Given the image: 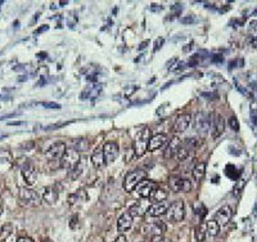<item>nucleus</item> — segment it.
<instances>
[{"mask_svg":"<svg viewBox=\"0 0 257 242\" xmlns=\"http://www.w3.org/2000/svg\"><path fill=\"white\" fill-rule=\"evenodd\" d=\"M150 138H152V132H150L149 128L141 129L140 132L136 134L132 146H134V152L138 157L144 156L145 152L148 151V144H149Z\"/></svg>","mask_w":257,"mask_h":242,"instance_id":"f257e3e1","label":"nucleus"},{"mask_svg":"<svg viewBox=\"0 0 257 242\" xmlns=\"http://www.w3.org/2000/svg\"><path fill=\"white\" fill-rule=\"evenodd\" d=\"M213 117L215 115L211 112H197L196 117H194V126H196L197 132L202 135L210 133L212 130Z\"/></svg>","mask_w":257,"mask_h":242,"instance_id":"f03ea898","label":"nucleus"},{"mask_svg":"<svg viewBox=\"0 0 257 242\" xmlns=\"http://www.w3.org/2000/svg\"><path fill=\"white\" fill-rule=\"evenodd\" d=\"M199 144H201V142H199L197 138H187V139H184L181 142V144H180L178 152H176V154H175L176 160H178L179 162H184L185 160L190 157V153L194 152L199 147Z\"/></svg>","mask_w":257,"mask_h":242,"instance_id":"7ed1b4c3","label":"nucleus"},{"mask_svg":"<svg viewBox=\"0 0 257 242\" xmlns=\"http://www.w3.org/2000/svg\"><path fill=\"white\" fill-rule=\"evenodd\" d=\"M147 178V171L141 170V169H135V170L128 171L125 179H123V188L126 192H132L135 189V187L139 184L141 180H144Z\"/></svg>","mask_w":257,"mask_h":242,"instance_id":"20e7f679","label":"nucleus"},{"mask_svg":"<svg viewBox=\"0 0 257 242\" xmlns=\"http://www.w3.org/2000/svg\"><path fill=\"white\" fill-rule=\"evenodd\" d=\"M166 216H167V220L174 221V223H178V221H181L185 216V205L183 200H175L170 204L167 211H166Z\"/></svg>","mask_w":257,"mask_h":242,"instance_id":"39448f33","label":"nucleus"},{"mask_svg":"<svg viewBox=\"0 0 257 242\" xmlns=\"http://www.w3.org/2000/svg\"><path fill=\"white\" fill-rule=\"evenodd\" d=\"M80 160H81L80 153L76 151L75 148H70V149H66L64 154L59 160V165L62 169H64V170L71 171L80 164Z\"/></svg>","mask_w":257,"mask_h":242,"instance_id":"423d86ee","label":"nucleus"},{"mask_svg":"<svg viewBox=\"0 0 257 242\" xmlns=\"http://www.w3.org/2000/svg\"><path fill=\"white\" fill-rule=\"evenodd\" d=\"M40 196L31 188H21L20 191V202L26 207H35L40 205Z\"/></svg>","mask_w":257,"mask_h":242,"instance_id":"0eeeda50","label":"nucleus"},{"mask_svg":"<svg viewBox=\"0 0 257 242\" xmlns=\"http://www.w3.org/2000/svg\"><path fill=\"white\" fill-rule=\"evenodd\" d=\"M169 187H170V189L175 193H179V192L187 193V192L192 191L193 186H192V182H190L189 179L176 175V177H171L169 179Z\"/></svg>","mask_w":257,"mask_h":242,"instance_id":"6e6552de","label":"nucleus"},{"mask_svg":"<svg viewBox=\"0 0 257 242\" xmlns=\"http://www.w3.org/2000/svg\"><path fill=\"white\" fill-rule=\"evenodd\" d=\"M152 205L150 198H140V200L135 201L130 207H128V214L132 218H141L148 212L149 207Z\"/></svg>","mask_w":257,"mask_h":242,"instance_id":"1a4fd4ad","label":"nucleus"},{"mask_svg":"<svg viewBox=\"0 0 257 242\" xmlns=\"http://www.w3.org/2000/svg\"><path fill=\"white\" fill-rule=\"evenodd\" d=\"M156 188H157V186H156L154 182L144 179V180H141L139 184L135 187L134 191H135L136 197H139V198H150V196L153 195Z\"/></svg>","mask_w":257,"mask_h":242,"instance_id":"9d476101","label":"nucleus"},{"mask_svg":"<svg viewBox=\"0 0 257 242\" xmlns=\"http://www.w3.org/2000/svg\"><path fill=\"white\" fill-rule=\"evenodd\" d=\"M21 173H22V177L25 179L26 184L28 186H34L36 179H37V171H36V167L34 166V164L31 161H26L23 165L21 166Z\"/></svg>","mask_w":257,"mask_h":242,"instance_id":"9b49d317","label":"nucleus"},{"mask_svg":"<svg viewBox=\"0 0 257 242\" xmlns=\"http://www.w3.org/2000/svg\"><path fill=\"white\" fill-rule=\"evenodd\" d=\"M118 152H120V148H118V144L116 142H107L103 146V154H104V161H106V165H111L116 161V158L118 156Z\"/></svg>","mask_w":257,"mask_h":242,"instance_id":"f8f14e48","label":"nucleus"},{"mask_svg":"<svg viewBox=\"0 0 257 242\" xmlns=\"http://www.w3.org/2000/svg\"><path fill=\"white\" fill-rule=\"evenodd\" d=\"M144 233L149 236H162L163 232H166V225L163 221H153V223H148L141 228Z\"/></svg>","mask_w":257,"mask_h":242,"instance_id":"ddd939ff","label":"nucleus"},{"mask_svg":"<svg viewBox=\"0 0 257 242\" xmlns=\"http://www.w3.org/2000/svg\"><path fill=\"white\" fill-rule=\"evenodd\" d=\"M66 144L63 142H55L49 147L46 152V156L50 160H60L66 152Z\"/></svg>","mask_w":257,"mask_h":242,"instance_id":"4468645a","label":"nucleus"},{"mask_svg":"<svg viewBox=\"0 0 257 242\" xmlns=\"http://www.w3.org/2000/svg\"><path fill=\"white\" fill-rule=\"evenodd\" d=\"M59 198V191L57 186H50L44 188V192H42V201H45L48 205H54L57 204Z\"/></svg>","mask_w":257,"mask_h":242,"instance_id":"2eb2a0df","label":"nucleus"},{"mask_svg":"<svg viewBox=\"0 0 257 242\" xmlns=\"http://www.w3.org/2000/svg\"><path fill=\"white\" fill-rule=\"evenodd\" d=\"M167 142H169V139H167V135H166V134H162V133L156 134V135H153V137L149 139L148 151L153 152V151H156V149L162 148Z\"/></svg>","mask_w":257,"mask_h":242,"instance_id":"dca6fc26","label":"nucleus"},{"mask_svg":"<svg viewBox=\"0 0 257 242\" xmlns=\"http://www.w3.org/2000/svg\"><path fill=\"white\" fill-rule=\"evenodd\" d=\"M132 220H134V218L128 214V211L123 212L117 220V231L121 234H123L126 231H128L132 227Z\"/></svg>","mask_w":257,"mask_h":242,"instance_id":"f3484780","label":"nucleus"},{"mask_svg":"<svg viewBox=\"0 0 257 242\" xmlns=\"http://www.w3.org/2000/svg\"><path fill=\"white\" fill-rule=\"evenodd\" d=\"M190 115L188 113H184V115H179L178 117L175 119V123H174V130L176 133H184L185 130L189 128L190 125Z\"/></svg>","mask_w":257,"mask_h":242,"instance_id":"a211bd4d","label":"nucleus"},{"mask_svg":"<svg viewBox=\"0 0 257 242\" xmlns=\"http://www.w3.org/2000/svg\"><path fill=\"white\" fill-rule=\"evenodd\" d=\"M225 129V120L220 113H216L213 117V125H212V138L217 139L218 137H221V134L224 133Z\"/></svg>","mask_w":257,"mask_h":242,"instance_id":"6ab92c4d","label":"nucleus"},{"mask_svg":"<svg viewBox=\"0 0 257 242\" xmlns=\"http://www.w3.org/2000/svg\"><path fill=\"white\" fill-rule=\"evenodd\" d=\"M181 144V140H180L178 137H174L170 139V142L166 143V147H165V151H163V156L166 158H170V157H174L178 149Z\"/></svg>","mask_w":257,"mask_h":242,"instance_id":"aec40b11","label":"nucleus"},{"mask_svg":"<svg viewBox=\"0 0 257 242\" xmlns=\"http://www.w3.org/2000/svg\"><path fill=\"white\" fill-rule=\"evenodd\" d=\"M102 90H103V85L102 84L94 83L90 88L85 89L81 93V99H94L102 93Z\"/></svg>","mask_w":257,"mask_h":242,"instance_id":"412c9836","label":"nucleus"},{"mask_svg":"<svg viewBox=\"0 0 257 242\" xmlns=\"http://www.w3.org/2000/svg\"><path fill=\"white\" fill-rule=\"evenodd\" d=\"M231 209L229 206H222L221 209H218L216 212V221L221 225H225L230 221L231 219Z\"/></svg>","mask_w":257,"mask_h":242,"instance_id":"4be33fe9","label":"nucleus"},{"mask_svg":"<svg viewBox=\"0 0 257 242\" xmlns=\"http://www.w3.org/2000/svg\"><path fill=\"white\" fill-rule=\"evenodd\" d=\"M167 209H169V206H167V204H165V202H154V204L150 205L147 214L149 216H153V218L162 216V215H166Z\"/></svg>","mask_w":257,"mask_h":242,"instance_id":"5701e85b","label":"nucleus"},{"mask_svg":"<svg viewBox=\"0 0 257 242\" xmlns=\"http://www.w3.org/2000/svg\"><path fill=\"white\" fill-rule=\"evenodd\" d=\"M91 164L95 169H98V170H101L102 167H104L106 165V161H104V154H103V148H95L93 151V154H91Z\"/></svg>","mask_w":257,"mask_h":242,"instance_id":"b1692460","label":"nucleus"},{"mask_svg":"<svg viewBox=\"0 0 257 242\" xmlns=\"http://www.w3.org/2000/svg\"><path fill=\"white\" fill-rule=\"evenodd\" d=\"M204 174H206V164L204 162H198L192 169V177L196 182H201L204 178Z\"/></svg>","mask_w":257,"mask_h":242,"instance_id":"393cba45","label":"nucleus"},{"mask_svg":"<svg viewBox=\"0 0 257 242\" xmlns=\"http://www.w3.org/2000/svg\"><path fill=\"white\" fill-rule=\"evenodd\" d=\"M167 196H169L167 191L163 189V188H158V187H157L156 189H154V192H153V195L150 196V198L154 202H163L166 198H167Z\"/></svg>","mask_w":257,"mask_h":242,"instance_id":"a878e982","label":"nucleus"},{"mask_svg":"<svg viewBox=\"0 0 257 242\" xmlns=\"http://www.w3.org/2000/svg\"><path fill=\"white\" fill-rule=\"evenodd\" d=\"M218 231H220V224L215 220H210L207 221L206 224V232L210 237H216L218 234Z\"/></svg>","mask_w":257,"mask_h":242,"instance_id":"bb28decb","label":"nucleus"},{"mask_svg":"<svg viewBox=\"0 0 257 242\" xmlns=\"http://www.w3.org/2000/svg\"><path fill=\"white\" fill-rule=\"evenodd\" d=\"M13 232V227L11 224H5L2 227V229H0V238L2 240H7L9 236L12 234Z\"/></svg>","mask_w":257,"mask_h":242,"instance_id":"cd10ccee","label":"nucleus"},{"mask_svg":"<svg viewBox=\"0 0 257 242\" xmlns=\"http://www.w3.org/2000/svg\"><path fill=\"white\" fill-rule=\"evenodd\" d=\"M204 237H206V227L201 224L196 228V238L198 242H203Z\"/></svg>","mask_w":257,"mask_h":242,"instance_id":"c85d7f7f","label":"nucleus"},{"mask_svg":"<svg viewBox=\"0 0 257 242\" xmlns=\"http://www.w3.org/2000/svg\"><path fill=\"white\" fill-rule=\"evenodd\" d=\"M89 148V142L86 139H79L77 142H76V146H75V149L77 152L80 151H86Z\"/></svg>","mask_w":257,"mask_h":242,"instance_id":"c756f323","label":"nucleus"},{"mask_svg":"<svg viewBox=\"0 0 257 242\" xmlns=\"http://www.w3.org/2000/svg\"><path fill=\"white\" fill-rule=\"evenodd\" d=\"M179 58H171L170 61H167V63H166V67H167V70L169 71H175V70H178V66H179Z\"/></svg>","mask_w":257,"mask_h":242,"instance_id":"7c9ffc66","label":"nucleus"},{"mask_svg":"<svg viewBox=\"0 0 257 242\" xmlns=\"http://www.w3.org/2000/svg\"><path fill=\"white\" fill-rule=\"evenodd\" d=\"M12 160V154L7 149H0V164H5Z\"/></svg>","mask_w":257,"mask_h":242,"instance_id":"2f4dec72","label":"nucleus"},{"mask_svg":"<svg viewBox=\"0 0 257 242\" xmlns=\"http://www.w3.org/2000/svg\"><path fill=\"white\" fill-rule=\"evenodd\" d=\"M251 120L255 126H257V103L253 102V106H251Z\"/></svg>","mask_w":257,"mask_h":242,"instance_id":"473e14b6","label":"nucleus"},{"mask_svg":"<svg viewBox=\"0 0 257 242\" xmlns=\"http://www.w3.org/2000/svg\"><path fill=\"white\" fill-rule=\"evenodd\" d=\"M229 125H230V128L234 130V132H238V130H239V123H238L235 116H231V117L229 119Z\"/></svg>","mask_w":257,"mask_h":242,"instance_id":"72a5a7b5","label":"nucleus"},{"mask_svg":"<svg viewBox=\"0 0 257 242\" xmlns=\"http://www.w3.org/2000/svg\"><path fill=\"white\" fill-rule=\"evenodd\" d=\"M41 104L44 106L45 108H49V110H60V107H62L60 104L55 103V102H42Z\"/></svg>","mask_w":257,"mask_h":242,"instance_id":"f704fd0d","label":"nucleus"},{"mask_svg":"<svg viewBox=\"0 0 257 242\" xmlns=\"http://www.w3.org/2000/svg\"><path fill=\"white\" fill-rule=\"evenodd\" d=\"M235 85H237V88H238V90H239V91H240V93H242V94H243V95H246V97H247V98H249V99H252V98H253V94H252V93H249V91H248V90H247L246 88H243V86H240L239 84H238V83H237V81H235Z\"/></svg>","mask_w":257,"mask_h":242,"instance_id":"c9c22d12","label":"nucleus"},{"mask_svg":"<svg viewBox=\"0 0 257 242\" xmlns=\"http://www.w3.org/2000/svg\"><path fill=\"white\" fill-rule=\"evenodd\" d=\"M71 124V121L70 123H59V124H51V125H48V126H45L44 129L45 130H55V129H59L62 126H66V125H68Z\"/></svg>","mask_w":257,"mask_h":242,"instance_id":"e433bc0d","label":"nucleus"},{"mask_svg":"<svg viewBox=\"0 0 257 242\" xmlns=\"http://www.w3.org/2000/svg\"><path fill=\"white\" fill-rule=\"evenodd\" d=\"M243 66V59H233L229 62V70H233L235 67H242Z\"/></svg>","mask_w":257,"mask_h":242,"instance_id":"4c0bfd02","label":"nucleus"},{"mask_svg":"<svg viewBox=\"0 0 257 242\" xmlns=\"http://www.w3.org/2000/svg\"><path fill=\"white\" fill-rule=\"evenodd\" d=\"M197 19L194 18V16H185L183 18H180V22L184 23V25H190V23H194Z\"/></svg>","mask_w":257,"mask_h":242,"instance_id":"58836bf2","label":"nucleus"},{"mask_svg":"<svg viewBox=\"0 0 257 242\" xmlns=\"http://www.w3.org/2000/svg\"><path fill=\"white\" fill-rule=\"evenodd\" d=\"M163 43H165V39L163 37H159V39H157L156 43H154V48H153V52H157L158 49H161L163 45Z\"/></svg>","mask_w":257,"mask_h":242,"instance_id":"ea45409f","label":"nucleus"},{"mask_svg":"<svg viewBox=\"0 0 257 242\" xmlns=\"http://www.w3.org/2000/svg\"><path fill=\"white\" fill-rule=\"evenodd\" d=\"M211 61L213 62V63H222L224 57L221 54H213L212 58H211Z\"/></svg>","mask_w":257,"mask_h":242,"instance_id":"a19ab883","label":"nucleus"},{"mask_svg":"<svg viewBox=\"0 0 257 242\" xmlns=\"http://www.w3.org/2000/svg\"><path fill=\"white\" fill-rule=\"evenodd\" d=\"M150 242H170L167 238H165L163 236H153Z\"/></svg>","mask_w":257,"mask_h":242,"instance_id":"79ce46f5","label":"nucleus"},{"mask_svg":"<svg viewBox=\"0 0 257 242\" xmlns=\"http://www.w3.org/2000/svg\"><path fill=\"white\" fill-rule=\"evenodd\" d=\"M49 30V26H46V25H44V26H41V27H39L37 30H35V35H39V33H42L44 31H48Z\"/></svg>","mask_w":257,"mask_h":242,"instance_id":"37998d69","label":"nucleus"},{"mask_svg":"<svg viewBox=\"0 0 257 242\" xmlns=\"http://www.w3.org/2000/svg\"><path fill=\"white\" fill-rule=\"evenodd\" d=\"M149 9H150L152 12H159V11H162V9H163V7L162 5H158V4H152Z\"/></svg>","mask_w":257,"mask_h":242,"instance_id":"c03bdc74","label":"nucleus"},{"mask_svg":"<svg viewBox=\"0 0 257 242\" xmlns=\"http://www.w3.org/2000/svg\"><path fill=\"white\" fill-rule=\"evenodd\" d=\"M202 97H208V99H217V94L215 93H202Z\"/></svg>","mask_w":257,"mask_h":242,"instance_id":"a18cd8bd","label":"nucleus"},{"mask_svg":"<svg viewBox=\"0 0 257 242\" xmlns=\"http://www.w3.org/2000/svg\"><path fill=\"white\" fill-rule=\"evenodd\" d=\"M17 242H34V240H31L30 237H20Z\"/></svg>","mask_w":257,"mask_h":242,"instance_id":"49530a36","label":"nucleus"},{"mask_svg":"<svg viewBox=\"0 0 257 242\" xmlns=\"http://www.w3.org/2000/svg\"><path fill=\"white\" fill-rule=\"evenodd\" d=\"M113 242H127V240H126V237L123 236V234H120V236H118L117 238H116L115 241H113Z\"/></svg>","mask_w":257,"mask_h":242,"instance_id":"de8ad7c7","label":"nucleus"},{"mask_svg":"<svg viewBox=\"0 0 257 242\" xmlns=\"http://www.w3.org/2000/svg\"><path fill=\"white\" fill-rule=\"evenodd\" d=\"M79 220V216L77 215H73L72 216V219H71V228H75V224H76V221Z\"/></svg>","mask_w":257,"mask_h":242,"instance_id":"09e8293b","label":"nucleus"},{"mask_svg":"<svg viewBox=\"0 0 257 242\" xmlns=\"http://www.w3.org/2000/svg\"><path fill=\"white\" fill-rule=\"evenodd\" d=\"M23 124H25L23 121H12V123H9V125H12V126H20V125Z\"/></svg>","mask_w":257,"mask_h":242,"instance_id":"8fccbe9b","label":"nucleus"},{"mask_svg":"<svg viewBox=\"0 0 257 242\" xmlns=\"http://www.w3.org/2000/svg\"><path fill=\"white\" fill-rule=\"evenodd\" d=\"M13 116H16V113H11V115H5V116H2V117H0V120H5V119H8V117H13Z\"/></svg>","mask_w":257,"mask_h":242,"instance_id":"3c124183","label":"nucleus"},{"mask_svg":"<svg viewBox=\"0 0 257 242\" xmlns=\"http://www.w3.org/2000/svg\"><path fill=\"white\" fill-rule=\"evenodd\" d=\"M147 44H148V41H144V43H143V44H140V46H139V50H143V49H144Z\"/></svg>","mask_w":257,"mask_h":242,"instance_id":"603ef678","label":"nucleus"},{"mask_svg":"<svg viewBox=\"0 0 257 242\" xmlns=\"http://www.w3.org/2000/svg\"><path fill=\"white\" fill-rule=\"evenodd\" d=\"M44 242H50V241H44Z\"/></svg>","mask_w":257,"mask_h":242,"instance_id":"864d4df0","label":"nucleus"},{"mask_svg":"<svg viewBox=\"0 0 257 242\" xmlns=\"http://www.w3.org/2000/svg\"><path fill=\"white\" fill-rule=\"evenodd\" d=\"M0 137H2V135H0Z\"/></svg>","mask_w":257,"mask_h":242,"instance_id":"5fc2aeb1","label":"nucleus"}]
</instances>
